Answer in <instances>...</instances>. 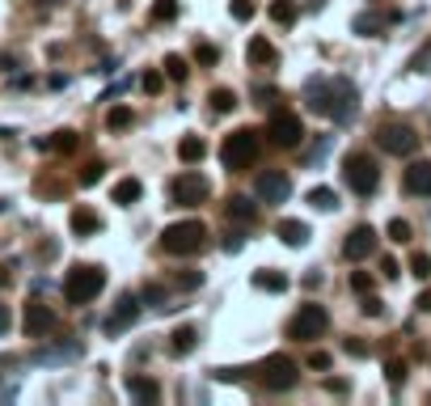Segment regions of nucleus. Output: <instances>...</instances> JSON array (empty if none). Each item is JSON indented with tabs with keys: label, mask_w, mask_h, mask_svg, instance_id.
Listing matches in <instances>:
<instances>
[{
	"label": "nucleus",
	"mask_w": 431,
	"mask_h": 406,
	"mask_svg": "<svg viewBox=\"0 0 431 406\" xmlns=\"http://www.w3.org/2000/svg\"><path fill=\"white\" fill-rule=\"evenodd\" d=\"M309 203H313V208H322V212H330V208L339 203V195H334L330 186H313V191H309Z\"/></svg>",
	"instance_id": "bb28decb"
},
{
	"label": "nucleus",
	"mask_w": 431,
	"mask_h": 406,
	"mask_svg": "<svg viewBox=\"0 0 431 406\" xmlns=\"http://www.w3.org/2000/svg\"><path fill=\"white\" fill-rule=\"evenodd\" d=\"M309 369H330V356H326V352H313V356H309Z\"/></svg>",
	"instance_id": "37998d69"
},
{
	"label": "nucleus",
	"mask_w": 431,
	"mask_h": 406,
	"mask_svg": "<svg viewBox=\"0 0 431 406\" xmlns=\"http://www.w3.org/2000/svg\"><path fill=\"white\" fill-rule=\"evenodd\" d=\"M381 275H389V280H394V275H398V263H394V258H381Z\"/></svg>",
	"instance_id": "c03bdc74"
},
{
	"label": "nucleus",
	"mask_w": 431,
	"mask_h": 406,
	"mask_svg": "<svg viewBox=\"0 0 431 406\" xmlns=\"http://www.w3.org/2000/svg\"><path fill=\"white\" fill-rule=\"evenodd\" d=\"M203 153H207L203 136H182V140H178V161L195 165V161H203Z\"/></svg>",
	"instance_id": "6ab92c4d"
},
{
	"label": "nucleus",
	"mask_w": 431,
	"mask_h": 406,
	"mask_svg": "<svg viewBox=\"0 0 431 406\" xmlns=\"http://www.w3.org/2000/svg\"><path fill=\"white\" fill-rule=\"evenodd\" d=\"M207 225L203 220H178V225H169L165 233H161V246H165V254H174V258H190V254H199L203 246H207Z\"/></svg>",
	"instance_id": "f03ea898"
},
{
	"label": "nucleus",
	"mask_w": 431,
	"mask_h": 406,
	"mask_svg": "<svg viewBox=\"0 0 431 406\" xmlns=\"http://www.w3.org/2000/svg\"><path fill=\"white\" fill-rule=\"evenodd\" d=\"M80 140H76V131H55L51 140H47V148H55V153H72Z\"/></svg>",
	"instance_id": "cd10ccee"
},
{
	"label": "nucleus",
	"mask_w": 431,
	"mask_h": 406,
	"mask_svg": "<svg viewBox=\"0 0 431 406\" xmlns=\"http://www.w3.org/2000/svg\"><path fill=\"white\" fill-rule=\"evenodd\" d=\"M102 284H106L102 267H72L63 280V297H68V305H89L102 292Z\"/></svg>",
	"instance_id": "20e7f679"
},
{
	"label": "nucleus",
	"mask_w": 431,
	"mask_h": 406,
	"mask_svg": "<svg viewBox=\"0 0 431 406\" xmlns=\"http://www.w3.org/2000/svg\"><path fill=\"white\" fill-rule=\"evenodd\" d=\"M271 21H279V25H292L296 21V13H301V4L296 0H271Z\"/></svg>",
	"instance_id": "5701e85b"
},
{
	"label": "nucleus",
	"mask_w": 431,
	"mask_h": 406,
	"mask_svg": "<svg viewBox=\"0 0 431 406\" xmlns=\"http://www.w3.org/2000/svg\"><path fill=\"white\" fill-rule=\"evenodd\" d=\"M377 144L389 153V157H415L419 153V131L406 127V123H385L377 131Z\"/></svg>",
	"instance_id": "0eeeda50"
},
{
	"label": "nucleus",
	"mask_w": 431,
	"mask_h": 406,
	"mask_svg": "<svg viewBox=\"0 0 431 406\" xmlns=\"http://www.w3.org/2000/svg\"><path fill=\"white\" fill-rule=\"evenodd\" d=\"M385 233H389V241H398V246H406V241H411V225H406V220H389V229H385Z\"/></svg>",
	"instance_id": "7c9ffc66"
},
{
	"label": "nucleus",
	"mask_w": 431,
	"mask_h": 406,
	"mask_svg": "<svg viewBox=\"0 0 431 406\" xmlns=\"http://www.w3.org/2000/svg\"><path fill=\"white\" fill-rule=\"evenodd\" d=\"M343 178H347V186H351L356 195H372V191L381 186V169H377V161H372L368 153H347Z\"/></svg>",
	"instance_id": "39448f33"
},
{
	"label": "nucleus",
	"mask_w": 431,
	"mask_h": 406,
	"mask_svg": "<svg viewBox=\"0 0 431 406\" xmlns=\"http://www.w3.org/2000/svg\"><path fill=\"white\" fill-rule=\"evenodd\" d=\"M212 110H216V114L237 110V93H233V89H212Z\"/></svg>",
	"instance_id": "a878e982"
},
{
	"label": "nucleus",
	"mask_w": 431,
	"mask_h": 406,
	"mask_svg": "<svg viewBox=\"0 0 431 406\" xmlns=\"http://www.w3.org/2000/svg\"><path fill=\"white\" fill-rule=\"evenodd\" d=\"M4 284H8V267H0V288H4Z\"/></svg>",
	"instance_id": "09e8293b"
},
{
	"label": "nucleus",
	"mask_w": 431,
	"mask_h": 406,
	"mask_svg": "<svg viewBox=\"0 0 431 406\" xmlns=\"http://www.w3.org/2000/svg\"><path fill=\"white\" fill-rule=\"evenodd\" d=\"M326 330H330L326 305H305V309L288 322V339H322Z\"/></svg>",
	"instance_id": "6e6552de"
},
{
	"label": "nucleus",
	"mask_w": 431,
	"mask_h": 406,
	"mask_svg": "<svg viewBox=\"0 0 431 406\" xmlns=\"http://www.w3.org/2000/svg\"><path fill=\"white\" fill-rule=\"evenodd\" d=\"M258 153H262V136H258L254 127H241V131H233V136L220 144V161H224V169L254 165V161H258Z\"/></svg>",
	"instance_id": "7ed1b4c3"
},
{
	"label": "nucleus",
	"mask_w": 431,
	"mask_h": 406,
	"mask_svg": "<svg viewBox=\"0 0 431 406\" xmlns=\"http://www.w3.org/2000/svg\"><path fill=\"white\" fill-rule=\"evenodd\" d=\"M195 59H199V64H216V59H220V51H216L212 42H199V47H195Z\"/></svg>",
	"instance_id": "f704fd0d"
},
{
	"label": "nucleus",
	"mask_w": 431,
	"mask_h": 406,
	"mask_svg": "<svg viewBox=\"0 0 431 406\" xmlns=\"http://www.w3.org/2000/svg\"><path fill=\"white\" fill-rule=\"evenodd\" d=\"M254 288H262V292H284V288H288V275H284V271H254Z\"/></svg>",
	"instance_id": "4be33fe9"
},
{
	"label": "nucleus",
	"mask_w": 431,
	"mask_h": 406,
	"mask_svg": "<svg viewBox=\"0 0 431 406\" xmlns=\"http://www.w3.org/2000/svg\"><path fill=\"white\" fill-rule=\"evenodd\" d=\"M224 212H229L233 220H254V216H258V208H254V199H245V195H233V199L224 203Z\"/></svg>",
	"instance_id": "412c9836"
},
{
	"label": "nucleus",
	"mask_w": 431,
	"mask_h": 406,
	"mask_svg": "<svg viewBox=\"0 0 431 406\" xmlns=\"http://www.w3.org/2000/svg\"><path fill=\"white\" fill-rule=\"evenodd\" d=\"M402 186H406V195L427 199L431 195V161H411L406 174H402Z\"/></svg>",
	"instance_id": "4468645a"
},
{
	"label": "nucleus",
	"mask_w": 431,
	"mask_h": 406,
	"mask_svg": "<svg viewBox=\"0 0 431 406\" xmlns=\"http://www.w3.org/2000/svg\"><path fill=\"white\" fill-rule=\"evenodd\" d=\"M360 309H364V318H381V314H385L381 297H364V305H360Z\"/></svg>",
	"instance_id": "4c0bfd02"
},
{
	"label": "nucleus",
	"mask_w": 431,
	"mask_h": 406,
	"mask_svg": "<svg viewBox=\"0 0 431 406\" xmlns=\"http://www.w3.org/2000/svg\"><path fill=\"white\" fill-rule=\"evenodd\" d=\"M140 195H144V182H140V178H119V182H114V191H110V199H114V203H123V208H127V203H135Z\"/></svg>",
	"instance_id": "a211bd4d"
},
{
	"label": "nucleus",
	"mask_w": 431,
	"mask_h": 406,
	"mask_svg": "<svg viewBox=\"0 0 431 406\" xmlns=\"http://www.w3.org/2000/svg\"><path fill=\"white\" fill-rule=\"evenodd\" d=\"M207 195H212V182L203 178V174H178L174 182H169V199L178 203V208H199V203H207Z\"/></svg>",
	"instance_id": "423d86ee"
},
{
	"label": "nucleus",
	"mask_w": 431,
	"mask_h": 406,
	"mask_svg": "<svg viewBox=\"0 0 431 406\" xmlns=\"http://www.w3.org/2000/svg\"><path fill=\"white\" fill-rule=\"evenodd\" d=\"M275 233H279V241H284V246H292V250L309 246V237H313L305 220H279V229H275Z\"/></svg>",
	"instance_id": "dca6fc26"
},
{
	"label": "nucleus",
	"mask_w": 431,
	"mask_h": 406,
	"mask_svg": "<svg viewBox=\"0 0 431 406\" xmlns=\"http://www.w3.org/2000/svg\"><path fill=\"white\" fill-rule=\"evenodd\" d=\"M411 275L427 280V275H431V254H415V258H411Z\"/></svg>",
	"instance_id": "2f4dec72"
},
{
	"label": "nucleus",
	"mask_w": 431,
	"mask_h": 406,
	"mask_svg": "<svg viewBox=\"0 0 431 406\" xmlns=\"http://www.w3.org/2000/svg\"><path fill=\"white\" fill-rule=\"evenodd\" d=\"M258 199H267V203H284L288 199V191H292V178L284 174V169H267V174H258Z\"/></svg>",
	"instance_id": "f8f14e48"
},
{
	"label": "nucleus",
	"mask_w": 431,
	"mask_h": 406,
	"mask_svg": "<svg viewBox=\"0 0 431 406\" xmlns=\"http://www.w3.org/2000/svg\"><path fill=\"white\" fill-rule=\"evenodd\" d=\"M372 250H377V229H372V225H356V229L347 233V241H343V254H347L351 263L368 258Z\"/></svg>",
	"instance_id": "ddd939ff"
},
{
	"label": "nucleus",
	"mask_w": 431,
	"mask_h": 406,
	"mask_svg": "<svg viewBox=\"0 0 431 406\" xmlns=\"http://www.w3.org/2000/svg\"><path fill=\"white\" fill-rule=\"evenodd\" d=\"M241 246H245V237H241V233H229V237H224V250H229V254H237Z\"/></svg>",
	"instance_id": "79ce46f5"
},
{
	"label": "nucleus",
	"mask_w": 431,
	"mask_h": 406,
	"mask_svg": "<svg viewBox=\"0 0 431 406\" xmlns=\"http://www.w3.org/2000/svg\"><path fill=\"white\" fill-rule=\"evenodd\" d=\"M135 123V110L131 106H110V114H106V127L110 131H127Z\"/></svg>",
	"instance_id": "b1692460"
},
{
	"label": "nucleus",
	"mask_w": 431,
	"mask_h": 406,
	"mask_svg": "<svg viewBox=\"0 0 431 406\" xmlns=\"http://www.w3.org/2000/svg\"><path fill=\"white\" fill-rule=\"evenodd\" d=\"M415 305H419L423 314H431V288H427V292H419V301H415Z\"/></svg>",
	"instance_id": "49530a36"
},
{
	"label": "nucleus",
	"mask_w": 431,
	"mask_h": 406,
	"mask_svg": "<svg viewBox=\"0 0 431 406\" xmlns=\"http://www.w3.org/2000/svg\"><path fill=\"white\" fill-rule=\"evenodd\" d=\"M8 322H13V314H8V309H4V305H0V335H4V330H8Z\"/></svg>",
	"instance_id": "de8ad7c7"
},
{
	"label": "nucleus",
	"mask_w": 431,
	"mask_h": 406,
	"mask_svg": "<svg viewBox=\"0 0 431 406\" xmlns=\"http://www.w3.org/2000/svg\"><path fill=\"white\" fill-rule=\"evenodd\" d=\"M165 76H169V80H186V76H190L186 59H182V55H169V59H165Z\"/></svg>",
	"instance_id": "c85d7f7f"
},
{
	"label": "nucleus",
	"mask_w": 431,
	"mask_h": 406,
	"mask_svg": "<svg viewBox=\"0 0 431 406\" xmlns=\"http://www.w3.org/2000/svg\"><path fill=\"white\" fill-rule=\"evenodd\" d=\"M21 326H25V335H30V339H42V335H51V330L59 326V318H55V309H51V305L30 301V305H25V322H21Z\"/></svg>",
	"instance_id": "9b49d317"
},
{
	"label": "nucleus",
	"mask_w": 431,
	"mask_h": 406,
	"mask_svg": "<svg viewBox=\"0 0 431 406\" xmlns=\"http://www.w3.org/2000/svg\"><path fill=\"white\" fill-rule=\"evenodd\" d=\"M267 136H271V144H275V148H296V144H301V136H305V127H301V119H296V114L279 110V114H271Z\"/></svg>",
	"instance_id": "9d476101"
},
{
	"label": "nucleus",
	"mask_w": 431,
	"mask_h": 406,
	"mask_svg": "<svg viewBox=\"0 0 431 406\" xmlns=\"http://www.w3.org/2000/svg\"><path fill=\"white\" fill-rule=\"evenodd\" d=\"M229 13H233L237 21H250V17H254V4H250V0H233V8H229Z\"/></svg>",
	"instance_id": "c9c22d12"
},
{
	"label": "nucleus",
	"mask_w": 431,
	"mask_h": 406,
	"mask_svg": "<svg viewBox=\"0 0 431 406\" xmlns=\"http://www.w3.org/2000/svg\"><path fill=\"white\" fill-rule=\"evenodd\" d=\"M245 59H250L254 68H271V64L279 59V51L271 47V38H250V47H245Z\"/></svg>",
	"instance_id": "f3484780"
},
{
	"label": "nucleus",
	"mask_w": 431,
	"mask_h": 406,
	"mask_svg": "<svg viewBox=\"0 0 431 406\" xmlns=\"http://www.w3.org/2000/svg\"><path fill=\"white\" fill-rule=\"evenodd\" d=\"M174 284H178L182 292H190V288H199V284H203V271H182V275H178Z\"/></svg>",
	"instance_id": "473e14b6"
},
{
	"label": "nucleus",
	"mask_w": 431,
	"mask_h": 406,
	"mask_svg": "<svg viewBox=\"0 0 431 406\" xmlns=\"http://www.w3.org/2000/svg\"><path fill=\"white\" fill-rule=\"evenodd\" d=\"M356 30H360V34H377L381 21H377V17H356Z\"/></svg>",
	"instance_id": "58836bf2"
},
{
	"label": "nucleus",
	"mask_w": 431,
	"mask_h": 406,
	"mask_svg": "<svg viewBox=\"0 0 431 406\" xmlns=\"http://www.w3.org/2000/svg\"><path fill=\"white\" fill-rule=\"evenodd\" d=\"M262 381H267V390L288 394V390L301 381V369H296V360H292V356H271V360L262 364Z\"/></svg>",
	"instance_id": "1a4fd4ad"
},
{
	"label": "nucleus",
	"mask_w": 431,
	"mask_h": 406,
	"mask_svg": "<svg viewBox=\"0 0 431 406\" xmlns=\"http://www.w3.org/2000/svg\"><path fill=\"white\" fill-rule=\"evenodd\" d=\"M140 85H144V93H161L165 76H161V72H144V80H140Z\"/></svg>",
	"instance_id": "e433bc0d"
},
{
	"label": "nucleus",
	"mask_w": 431,
	"mask_h": 406,
	"mask_svg": "<svg viewBox=\"0 0 431 406\" xmlns=\"http://www.w3.org/2000/svg\"><path fill=\"white\" fill-rule=\"evenodd\" d=\"M68 225H72V233H76V237H93V233L102 229V216H97L93 208H85V203H80V208H72Z\"/></svg>",
	"instance_id": "2eb2a0df"
},
{
	"label": "nucleus",
	"mask_w": 431,
	"mask_h": 406,
	"mask_svg": "<svg viewBox=\"0 0 431 406\" xmlns=\"http://www.w3.org/2000/svg\"><path fill=\"white\" fill-rule=\"evenodd\" d=\"M127 390H131V398H144V402H157V398H161L157 381H140V377H131V381H127Z\"/></svg>",
	"instance_id": "393cba45"
},
{
	"label": "nucleus",
	"mask_w": 431,
	"mask_h": 406,
	"mask_svg": "<svg viewBox=\"0 0 431 406\" xmlns=\"http://www.w3.org/2000/svg\"><path fill=\"white\" fill-rule=\"evenodd\" d=\"M102 169H106V165H85V174H80V186H93V182L102 178Z\"/></svg>",
	"instance_id": "ea45409f"
},
{
	"label": "nucleus",
	"mask_w": 431,
	"mask_h": 406,
	"mask_svg": "<svg viewBox=\"0 0 431 406\" xmlns=\"http://www.w3.org/2000/svg\"><path fill=\"white\" fill-rule=\"evenodd\" d=\"M351 288H356V292H368V288H372V275H368V271H356V275H351Z\"/></svg>",
	"instance_id": "a19ab883"
},
{
	"label": "nucleus",
	"mask_w": 431,
	"mask_h": 406,
	"mask_svg": "<svg viewBox=\"0 0 431 406\" xmlns=\"http://www.w3.org/2000/svg\"><path fill=\"white\" fill-rule=\"evenodd\" d=\"M178 17V0H152V21H174Z\"/></svg>",
	"instance_id": "c756f323"
},
{
	"label": "nucleus",
	"mask_w": 431,
	"mask_h": 406,
	"mask_svg": "<svg viewBox=\"0 0 431 406\" xmlns=\"http://www.w3.org/2000/svg\"><path fill=\"white\" fill-rule=\"evenodd\" d=\"M195 343H199V330H195V326H178L169 347H174V356H190V352H195Z\"/></svg>",
	"instance_id": "aec40b11"
},
{
	"label": "nucleus",
	"mask_w": 431,
	"mask_h": 406,
	"mask_svg": "<svg viewBox=\"0 0 431 406\" xmlns=\"http://www.w3.org/2000/svg\"><path fill=\"white\" fill-rule=\"evenodd\" d=\"M305 102H309V110L330 114L339 123H347L356 114V89H351V80H339V76L334 80H309Z\"/></svg>",
	"instance_id": "f257e3e1"
},
{
	"label": "nucleus",
	"mask_w": 431,
	"mask_h": 406,
	"mask_svg": "<svg viewBox=\"0 0 431 406\" xmlns=\"http://www.w3.org/2000/svg\"><path fill=\"white\" fill-rule=\"evenodd\" d=\"M144 301H152V305H161V301H165V292H161V288H144Z\"/></svg>",
	"instance_id": "a18cd8bd"
},
{
	"label": "nucleus",
	"mask_w": 431,
	"mask_h": 406,
	"mask_svg": "<svg viewBox=\"0 0 431 406\" xmlns=\"http://www.w3.org/2000/svg\"><path fill=\"white\" fill-rule=\"evenodd\" d=\"M385 377H389V386H402V381H406V364H402V360H389V364H385Z\"/></svg>",
	"instance_id": "72a5a7b5"
}]
</instances>
